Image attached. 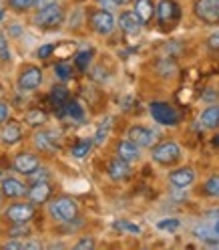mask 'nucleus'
Returning <instances> with one entry per match:
<instances>
[{
	"label": "nucleus",
	"mask_w": 219,
	"mask_h": 250,
	"mask_svg": "<svg viewBox=\"0 0 219 250\" xmlns=\"http://www.w3.org/2000/svg\"><path fill=\"white\" fill-rule=\"evenodd\" d=\"M33 22H35V26H38L42 30H55V28H58L62 22H65V10H62V6L58 2L36 8V14H35Z\"/></svg>",
	"instance_id": "obj_1"
},
{
	"label": "nucleus",
	"mask_w": 219,
	"mask_h": 250,
	"mask_svg": "<svg viewBox=\"0 0 219 250\" xmlns=\"http://www.w3.org/2000/svg\"><path fill=\"white\" fill-rule=\"evenodd\" d=\"M49 214L56 222L69 224V222L76 220V216H79V204L69 196H60V198H55L49 204Z\"/></svg>",
	"instance_id": "obj_2"
},
{
	"label": "nucleus",
	"mask_w": 219,
	"mask_h": 250,
	"mask_svg": "<svg viewBox=\"0 0 219 250\" xmlns=\"http://www.w3.org/2000/svg\"><path fill=\"white\" fill-rule=\"evenodd\" d=\"M149 113H151L153 121L159 125L173 127V125L179 123V113L175 111V107H171L169 103H163V101H153L149 105Z\"/></svg>",
	"instance_id": "obj_3"
},
{
	"label": "nucleus",
	"mask_w": 219,
	"mask_h": 250,
	"mask_svg": "<svg viewBox=\"0 0 219 250\" xmlns=\"http://www.w3.org/2000/svg\"><path fill=\"white\" fill-rule=\"evenodd\" d=\"M6 216V220L12 222L14 226L17 224H28L30 220H33V216H35V204H26V202H18V204H10L4 212Z\"/></svg>",
	"instance_id": "obj_4"
},
{
	"label": "nucleus",
	"mask_w": 219,
	"mask_h": 250,
	"mask_svg": "<svg viewBox=\"0 0 219 250\" xmlns=\"http://www.w3.org/2000/svg\"><path fill=\"white\" fill-rule=\"evenodd\" d=\"M153 160L161 164V166H171V164H175L179 158H181V149L175 142H163L159 146H155L153 147Z\"/></svg>",
	"instance_id": "obj_5"
},
{
	"label": "nucleus",
	"mask_w": 219,
	"mask_h": 250,
	"mask_svg": "<svg viewBox=\"0 0 219 250\" xmlns=\"http://www.w3.org/2000/svg\"><path fill=\"white\" fill-rule=\"evenodd\" d=\"M115 24H117V21L113 17V12H109V10L99 8L91 14V26L97 35H111L115 30Z\"/></svg>",
	"instance_id": "obj_6"
},
{
	"label": "nucleus",
	"mask_w": 219,
	"mask_h": 250,
	"mask_svg": "<svg viewBox=\"0 0 219 250\" xmlns=\"http://www.w3.org/2000/svg\"><path fill=\"white\" fill-rule=\"evenodd\" d=\"M195 14L205 24H219V0H197Z\"/></svg>",
	"instance_id": "obj_7"
},
{
	"label": "nucleus",
	"mask_w": 219,
	"mask_h": 250,
	"mask_svg": "<svg viewBox=\"0 0 219 250\" xmlns=\"http://www.w3.org/2000/svg\"><path fill=\"white\" fill-rule=\"evenodd\" d=\"M40 83H42V71H40L38 67H35V65L24 67V69L20 71V75H18V81H17V85H18V89H20L22 93H28V91L38 89Z\"/></svg>",
	"instance_id": "obj_8"
},
{
	"label": "nucleus",
	"mask_w": 219,
	"mask_h": 250,
	"mask_svg": "<svg viewBox=\"0 0 219 250\" xmlns=\"http://www.w3.org/2000/svg\"><path fill=\"white\" fill-rule=\"evenodd\" d=\"M155 14H157V21L163 26H171L179 19V6H177V2H173V0H161L157 4V8H155Z\"/></svg>",
	"instance_id": "obj_9"
},
{
	"label": "nucleus",
	"mask_w": 219,
	"mask_h": 250,
	"mask_svg": "<svg viewBox=\"0 0 219 250\" xmlns=\"http://www.w3.org/2000/svg\"><path fill=\"white\" fill-rule=\"evenodd\" d=\"M51 194H53V186L49 184V180L35 182L33 186L28 188V192H26L30 204H35V206H36V204H44V202L51 198Z\"/></svg>",
	"instance_id": "obj_10"
},
{
	"label": "nucleus",
	"mask_w": 219,
	"mask_h": 250,
	"mask_svg": "<svg viewBox=\"0 0 219 250\" xmlns=\"http://www.w3.org/2000/svg\"><path fill=\"white\" fill-rule=\"evenodd\" d=\"M127 137L131 142H135L139 147H151L155 142V131L145 127V125H133L127 133Z\"/></svg>",
	"instance_id": "obj_11"
},
{
	"label": "nucleus",
	"mask_w": 219,
	"mask_h": 250,
	"mask_svg": "<svg viewBox=\"0 0 219 250\" xmlns=\"http://www.w3.org/2000/svg\"><path fill=\"white\" fill-rule=\"evenodd\" d=\"M35 146L44 153H56L58 151V135L55 131H36L35 133Z\"/></svg>",
	"instance_id": "obj_12"
},
{
	"label": "nucleus",
	"mask_w": 219,
	"mask_h": 250,
	"mask_svg": "<svg viewBox=\"0 0 219 250\" xmlns=\"http://www.w3.org/2000/svg\"><path fill=\"white\" fill-rule=\"evenodd\" d=\"M38 166H40L38 158L35 153H30V151H22V153H18L17 158H14V169H17L18 174H22V176L33 174Z\"/></svg>",
	"instance_id": "obj_13"
},
{
	"label": "nucleus",
	"mask_w": 219,
	"mask_h": 250,
	"mask_svg": "<svg viewBox=\"0 0 219 250\" xmlns=\"http://www.w3.org/2000/svg\"><path fill=\"white\" fill-rule=\"evenodd\" d=\"M195 182V171L193 167H177L169 174V184L179 188V190H185Z\"/></svg>",
	"instance_id": "obj_14"
},
{
	"label": "nucleus",
	"mask_w": 219,
	"mask_h": 250,
	"mask_svg": "<svg viewBox=\"0 0 219 250\" xmlns=\"http://www.w3.org/2000/svg\"><path fill=\"white\" fill-rule=\"evenodd\" d=\"M117 158L125 160L127 164H133V162H137L141 158V147L127 137V139H123V142L117 144Z\"/></svg>",
	"instance_id": "obj_15"
},
{
	"label": "nucleus",
	"mask_w": 219,
	"mask_h": 250,
	"mask_svg": "<svg viewBox=\"0 0 219 250\" xmlns=\"http://www.w3.org/2000/svg\"><path fill=\"white\" fill-rule=\"evenodd\" d=\"M107 174H109V178L115 180V182L127 180L131 176V166L125 160H121V158H115V160H111L107 164Z\"/></svg>",
	"instance_id": "obj_16"
},
{
	"label": "nucleus",
	"mask_w": 219,
	"mask_h": 250,
	"mask_svg": "<svg viewBox=\"0 0 219 250\" xmlns=\"http://www.w3.org/2000/svg\"><path fill=\"white\" fill-rule=\"evenodd\" d=\"M0 192L6 198H22V196H26L28 188L17 178H4L2 184H0Z\"/></svg>",
	"instance_id": "obj_17"
},
{
	"label": "nucleus",
	"mask_w": 219,
	"mask_h": 250,
	"mask_svg": "<svg viewBox=\"0 0 219 250\" xmlns=\"http://www.w3.org/2000/svg\"><path fill=\"white\" fill-rule=\"evenodd\" d=\"M117 22H119V26H121L123 33H127V35H139L141 26H143V22L139 21V17H137L133 10H125L121 17H119Z\"/></svg>",
	"instance_id": "obj_18"
},
{
	"label": "nucleus",
	"mask_w": 219,
	"mask_h": 250,
	"mask_svg": "<svg viewBox=\"0 0 219 250\" xmlns=\"http://www.w3.org/2000/svg\"><path fill=\"white\" fill-rule=\"evenodd\" d=\"M22 139V129H20V125L18 123H6L2 131H0V142H2L4 146H14V144H18Z\"/></svg>",
	"instance_id": "obj_19"
},
{
	"label": "nucleus",
	"mask_w": 219,
	"mask_h": 250,
	"mask_svg": "<svg viewBox=\"0 0 219 250\" xmlns=\"http://www.w3.org/2000/svg\"><path fill=\"white\" fill-rule=\"evenodd\" d=\"M199 123L205 129H215L219 127V105H209L207 109H203V113L199 117Z\"/></svg>",
	"instance_id": "obj_20"
},
{
	"label": "nucleus",
	"mask_w": 219,
	"mask_h": 250,
	"mask_svg": "<svg viewBox=\"0 0 219 250\" xmlns=\"http://www.w3.org/2000/svg\"><path fill=\"white\" fill-rule=\"evenodd\" d=\"M133 12L139 17L141 22L147 24L153 19V14H155V6H153L151 0H135V10Z\"/></svg>",
	"instance_id": "obj_21"
},
{
	"label": "nucleus",
	"mask_w": 219,
	"mask_h": 250,
	"mask_svg": "<svg viewBox=\"0 0 219 250\" xmlns=\"http://www.w3.org/2000/svg\"><path fill=\"white\" fill-rule=\"evenodd\" d=\"M60 113L67 115V117L73 119V121H83V119H85V109L81 107L79 101H71V99H69L65 105L60 107Z\"/></svg>",
	"instance_id": "obj_22"
},
{
	"label": "nucleus",
	"mask_w": 219,
	"mask_h": 250,
	"mask_svg": "<svg viewBox=\"0 0 219 250\" xmlns=\"http://www.w3.org/2000/svg\"><path fill=\"white\" fill-rule=\"evenodd\" d=\"M111 117H105L103 121H101V125H99V129H97V133H95V137H92V144H97V146H103L105 142H107V137H109V133H111Z\"/></svg>",
	"instance_id": "obj_23"
},
{
	"label": "nucleus",
	"mask_w": 219,
	"mask_h": 250,
	"mask_svg": "<svg viewBox=\"0 0 219 250\" xmlns=\"http://www.w3.org/2000/svg\"><path fill=\"white\" fill-rule=\"evenodd\" d=\"M51 101L55 103L56 109H60L62 105L69 101V89H67V87H60V85L53 87V91H51Z\"/></svg>",
	"instance_id": "obj_24"
},
{
	"label": "nucleus",
	"mask_w": 219,
	"mask_h": 250,
	"mask_svg": "<svg viewBox=\"0 0 219 250\" xmlns=\"http://www.w3.org/2000/svg\"><path fill=\"white\" fill-rule=\"evenodd\" d=\"M91 147H92L91 139H81V142H76V144L73 146L71 155H73V158H76V160H83V158H87V155H89Z\"/></svg>",
	"instance_id": "obj_25"
},
{
	"label": "nucleus",
	"mask_w": 219,
	"mask_h": 250,
	"mask_svg": "<svg viewBox=\"0 0 219 250\" xmlns=\"http://www.w3.org/2000/svg\"><path fill=\"white\" fill-rule=\"evenodd\" d=\"M24 121L30 125V127H38V125L46 123V113L40 111V109H30V111L24 115Z\"/></svg>",
	"instance_id": "obj_26"
},
{
	"label": "nucleus",
	"mask_w": 219,
	"mask_h": 250,
	"mask_svg": "<svg viewBox=\"0 0 219 250\" xmlns=\"http://www.w3.org/2000/svg\"><path fill=\"white\" fill-rule=\"evenodd\" d=\"M8 6L14 12H26L36 6V0H8Z\"/></svg>",
	"instance_id": "obj_27"
},
{
	"label": "nucleus",
	"mask_w": 219,
	"mask_h": 250,
	"mask_svg": "<svg viewBox=\"0 0 219 250\" xmlns=\"http://www.w3.org/2000/svg\"><path fill=\"white\" fill-rule=\"evenodd\" d=\"M203 192L209 198H219V176H211L205 184H203Z\"/></svg>",
	"instance_id": "obj_28"
},
{
	"label": "nucleus",
	"mask_w": 219,
	"mask_h": 250,
	"mask_svg": "<svg viewBox=\"0 0 219 250\" xmlns=\"http://www.w3.org/2000/svg\"><path fill=\"white\" fill-rule=\"evenodd\" d=\"M55 73L60 81H69L73 77V69L71 65H67V62H58V65H55Z\"/></svg>",
	"instance_id": "obj_29"
},
{
	"label": "nucleus",
	"mask_w": 219,
	"mask_h": 250,
	"mask_svg": "<svg viewBox=\"0 0 219 250\" xmlns=\"http://www.w3.org/2000/svg\"><path fill=\"white\" fill-rule=\"evenodd\" d=\"M91 59H92V51H81L79 55H76L74 62H76V67H79L81 71H87V67H89Z\"/></svg>",
	"instance_id": "obj_30"
},
{
	"label": "nucleus",
	"mask_w": 219,
	"mask_h": 250,
	"mask_svg": "<svg viewBox=\"0 0 219 250\" xmlns=\"http://www.w3.org/2000/svg\"><path fill=\"white\" fill-rule=\"evenodd\" d=\"M28 178H30V182H44V180H49L51 178V171L49 169H46V167H36L35 171H33V174H28Z\"/></svg>",
	"instance_id": "obj_31"
},
{
	"label": "nucleus",
	"mask_w": 219,
	"mask_h": 250,
	"mask_svg": "<svg viewBox=\"0 0 219 250\" xmlns=\"http://www.w3.org/2000/svg\"><path fill=\"white\" fill-rule=\"evenodd\" d=\"M157 226H159L161 230H175V228L179 226V220H177V218H169V220H161Z\"/></svg>",
	"instance_id": "obj_32"
},
{
	"label": "nucleus",
	"mask_w": 219,
	"mask_h": 250,
	"mask_svg": "<svg viewBox=\"0 0 219 250\" xmlns=\"http://www.w3.org/2000/svg\"><path fill=\"white\" fill-rule=\"evenodd\" d=\"M195 232L199 234V238H203V240H211V238H217V234L213 232V228L209 230V228H205V226H203V228H197Z\"/></svg>",
	"instance_id": "obj_33"
},
{
	"label": "nucleus",
	"mask_w": 219,
	"mask_h": 250,
	"mask_svg": "<svg viewBox=\"0 0 219 250\" xmlns=\"http://www.w3.org/2000/svg\"><path fill=\"white\" fill-rule=\"evenodd\" d=\"M76 250H89V248H95V240L92 238H81L79 242L74 244Z\"/></svg>",
	"instance_id": "obj_34"
},
{
	"label": "nucleus",
	"mask_w": 219,
	"mask_h": 250,
	"mask_svg": "<svg viewBox=\"0 0 219 250\" xmlns=\"http://www.w3.org/2000/svg\"><path fill=\"white\" fill-rule=\"evenodd\" d=\"M115 226H117V228H123V230H127V232H133V234H139V232H141L139 226H135V224H131V222H125V220L115 222Z\"/></svg>",
	"instance_id": "obj_35"
},
{
	"label": "nucleus",
	"mask_w": 219,
	"mask_h": 250,
	"mask_svg": "<svg viewBox=\"0 0 219 250\" xmlns=\"http://www.w3.org/2000/svg\"><path fill=\"white\" fill-rule=\"evenodd\" d=\"M53 51H55V44H42L36 55H38V59H49L53 55Z\"/></svg>",
	"instance_id": "obj_36"
},
{
	"label": "nucleus",
	"mask_w": 219,
	"mask_h": 250,
	"mask_svg": "<svg viewBox=\"0 0 219 250\" xmlns=\"http://www.w3.org/2000/svg\"><path fill=\"white\" fill-rule=\"evenodd\" d=\"M97 4L103 8V10H109V12H113V10H117V2L115 0H97Z\"/></svg>",
	"instance_id": "obj_37"
},
{
	"label": "nucleus",
	"mask_w": 219,
	"mask_h": 250,
	"mask_svg": "<svg viewBox=\"0 0 219 250\" xmlns=\"http://www.w3.org/2000/svg\"><path fill=\"white\" fill-rule=\"evenodd\" d=\"M2 248H6V250H24V242H20V240H10V242L2 244Z\"/></svg>",
	"instance_id": "obj_38"
},
{
	"label": "nucleus",
	"mask_w": 219,
	"mask_h": 250,
	"mask_svg": "<svg viewBox=\"0 0 219 250\" xmlns=\"http://www.w3.org/2000/svg\"><path fill=\"white\" fill-rule=\"evenodd\" d=\"M207 46L211 51H219V33H213L209 39H207Z\"/></svg>",
	"instance_id": "obj_39"
},
{
	"label": "nucleus",
	"mask_w": 219,
	"mask_h": 250,
	"mask_svg": "<svg viewBox=\"0 0 219 250\" xmlns=\"http://www.w3.org/2000/svg\"><path fill=\"white\" fill-rule=\"evenodd\" d=\"M8 115H10V109H8V105L0 101V123L8 121Z\"/></svg>",
	"instance_id": "obj_40"
},
{
	"label": "nucleus",
	"mask_w": 219,
	"mask_h": 250,
	"mask_svg": "<svg viewBox=\"0 0 219 250\" xmlns=\"http://www.w3.org/2000/svg\"><path fill=\"white\" fill-rule=\"evenodd\" d=\"M0 57L2 59H8L10 57V53H8V44H6V39L0 35Z\"/></svg>",
	"instance_id": "obj_41"
},
{
	"label": "nucleus",
	"mask_w": 219,
	"mask_h": 250,
	"mask_svg": "<svg viewBox=\"0 0 219 250\" xmlns=\"http://www.w3.org/2000/svg\"><path fill=\"white\" fill-rule=\"evenodd\" d=\"M56 0H36V6L35 8H42V6H49V4H55Z\"/></svg>",
	"instance_id": "obj_42"
},
{
	"label": "nucleus",
	"mask_w": 219,
	"mask_h": 250,
	"mask_svg": "<svg viewBox=\"0 0 219 250\" xmlns=\"http://www.w3.org/2000/svg\"><path fill=\"white\" fill-rule=\"evenodd\" d=\"M10 33H12L14 37H18V35L22 33V28H20V24H12V28H10Z\"/></svg>",
	"instance_id": "obj_43"
},
{
	"label": "nucleus",
	"mask_w": 219,
	"mask_h": 250,
	"mask_svg": "<svg viewBox=\"0 0 219 250\" xmlns=\"http://www.w3.org/2000/svg\"><path fill=\"white\" fill-rule=\"evenodd\" d=\"M26 248H42V244H38V242H24V250Z\"/></svg>",
	"instance_id": "obj_44"
},
{
	"label": "nucleus",
	"mask_w": 219,
	"mask_h": 250,
	"mask_svg": "<svg viewBox=\"0 0 219 250\" xmlns=\"http://www.w3.org/2000/svg\"><path fill=\"white\" fill-rule=\"evenodd\" d=\"M115 2H117L119 6H125V4H129V2H131V0H115Z\"/></svg>",
	"instance_id": "obj_45"
},
{
	"label": "nucleus",
	"mask_w": 219,
	"mask_h": 250,
	"mask_svg": "<svg viewBox=\"0 0 219 250\" xmlns=\"http://www.w3.org/2000/svg\"><path fill=\"white\" fill-rule=\"evenodd\" d=\"M213 232L217 234V238H219V218H217V222H215V226H213Z\"/></svg>",
	"instance_id": "obj_46"
},
{
	"label": "nucleus",
	"mask_w": 219,
	"mask_h": 250,
	"mask_svg": "<svg viewBox=\"0 0 219 250\" xmlns=\"http://www.w3.org/2000/svg\"><path fill=\"white\" fill-rule=\"evenodd\" d=\"M213 146H215V147H219V133L213 137Z\"/></svg>",
	"instance_id": "obj_47"
},
{
	"label": "nucleus",
	"mask_w": 219,
	"mask_h": 250,
	"mask_svg": "<svg viewBox=\"0 0 219 250\" xmlns=\"http://www.w3.org/2000/svg\"><path fill=\"white\" fill-rule=\"evenodd\" d=\"M0 21H4V10L0 8Z\"/></svg>",
	"instance_id": "obj_48"
},
{
	"label": "nucleus",
	"mask_w": 219,
	"mask_h": 250,
	"mask_svg": "<svg viewBox=\"0 0 219 250\" xmlns=\"http://www.w3.org/2000/svg\"><path fill=\"white\" fill-rule=\"evenodd\" d=\"M0 202H2V192H0Z\"/></svg>",
	"instance_id": "obj_49"
}]
</instances>
